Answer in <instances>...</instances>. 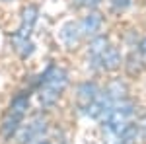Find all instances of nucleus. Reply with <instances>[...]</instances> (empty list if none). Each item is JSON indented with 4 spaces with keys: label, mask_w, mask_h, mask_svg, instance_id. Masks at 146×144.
Listing matches in <instances>:
<instances>
[{
    "label": "nucleus",
    "mask_w": 146,
    "mask_h": 144,
    "mask_svg": "<svg viewBox=\"0 0 146 144\" xmlns=\"http://www.w3.org/2000/svg\"><path fill=\"white\" fill-rule=\"evenodd\" d=\"M127 70L131 76H138L142 72V60L136 56V53H131L129 58H127Z\"/></svg>",
    "instance_id": "nucleus-14"
},
{
    "label": "nucleus",
    "mask_w": 146,
    "mask_h": 144,
    "mask_svg": "<svg viewBox=\"0 0 146 144\" xmlns=\"http://www.w3.org/2000/svg\"><path fill=\"white\" fill-rule=\"evenodd\" d=\"M138 53L146 58V37H142V39H140V43H138Z\"/></svg>",
    "instance_id": "nucleus-18"
},
{
    "label": "nucleus",
    "mask_w": 146,
    "mask_h": 144,
    "mask_svg": "<svg viewBox=\"0 0 146 144\" xmlns=\"http://www.w3.org/2000/svg\"><path fill=\"white\" fill-rule=\"evenodd\" d=\"M35 144H51V142H49L47 138H41V140H37V142H35Z\"/></svg>",
    "instance_id": "nucleus-20"
},
{
    "label": "nucleus",
    "mask_w": 146,
    "mask_h": 144,
    "mask_svg": "<svg viewBox=\"0 0 146 144\" xmlns=\"http://www.w3.org/2000/svg\"><path fill=\"white\" fill-rule=\"evenodd\" d=\"M127 92H129V88H127V84H125V82H121V80H111V82L107 84V88H105V94H107L113 101L125 100Z\"/></svg>",
    "instance_id": "nucleus-9"
},
{
    "label": "nucleus",
    "mask_w": 146,
    "mask_h": 144,
    "mask_svg": "<svg viewBox=\"0 0 146 144\" xmlns=\"http://www.w3.org/2000/svg\"><path fill=\"white\" fill-rule=\"evenodd\" d=\"M98 96H100V88H98L96 82H82L78 86V105H80V109L86 111V107H88Z\"/></svg>",
    "instance_id": "nucleus-4"
},
{
    "label": "nucleus",
    "mask_w": 146,
    "mask_h": 144,
    "mask_svg": "<svg viewBox=\"0 0 146 144\" xmlns=\"http://www.w3.org/2000/svg\"><path fill=\"white\" fill-rule=\"evenodd\" d=\"M41 82H43V86H49L55 92L62 94L64 88L68 86V74H66V70L60 66H49L45 70V74L41 76Z\"/></svg>",
    "instance_id": "nucleus-3"
},
{
    "label": "nucleus",
    "mask_w": 146,
    "mask_h": 144,
    "mask_svg": "<svg viewBox=\"0 0 146 144\" xmlns=\"http://www.w3.org/2000/svg\"><path fill=\"white\" fill-rule=\"evenodd\" d=\"M29 109V94H20V96H16L10 103V111L12 113H18V115H23L25 117V113Z\"/></svg>",
    "instance_id": "nucleus-11"
},
{
    "label": "nucleus",
    "mask_w": 146,
    "mask_h": 144,
    "mask_svg": "<svg viewBox=\"0 0 146 144\" xmlns=\"http://www.w3.org/2000/svg\"><path fill=\"white\" fill-rule=\"evenodd\" d=\"M58 98H60V94L55 92L53 88H49V86H43V88L39 90V101H41V105H45V107L55 105Z\"/></svg>",
    "instance_id": "nucleus-12"
},
{
    "label": "nucleus",
    "mask_w": 146,
    "mask_h": 144,
    "mask_svg": "<svg viewBox=\"0 0 146 144\" xmlns=\"http://www.w3.org/2000/svg\"><path fill=\"white\" fill-rule=\"evenodd\" d=\"M136 131H138V136L136 138H140L142 142H146V113L136 121Z\"/></svg>",
    "instance_id": "nucleus-16"
},
{
    "label": "nucleus",
    "mask_w": 146,
    "mask_h": 144,
    "mask_svg": "<svg viewBox=\"0 0 146 144\" xmlns=\"http://www.w3.org/2000/svg\"><path fill=\"white\" fill-rule=\"evenodd\" d=\"M121 62H123V55H121V51L117 49V47H107L100 56V66L105 68V70H117V68L121 66Z\"/></svg>",
    "instance_id": "nucleus-5"
},
{
    "label": "nucleus",
    "mask_w": 146,
    "mask_h": 144,
    "mask_svg": "<svg viewBox=\"0 0 146 144\" xmlns=\"http://www.w3.org/2000/svg\"><path fill=\"white\" fill-rule=\"evenodd\" d=\"M80 35V23H74V22H68L62 25V29H60V37H62V41L68 45V47H74V45L78 43Z\"/></svg>",
    "instance_id": "nucleus-8"
},
{
    "label": "nucleus",
    "mask_w": 146,
    "mask_h": 144,
    "mask_svg": "<svg viewBox=\"0 0 146 144\" xmlns=\"http://www.w3.org/2000/svg\"><path fill=\"white\" fill-rule=\"evenodd\" d=\"M136 136H138L136 123H127L125 129L121 131V134H119V138L123 140V144H129V142H133V140H136Z\"/></svg>",
    "instance_id": "nucleus-13"
},
{
    "label": "nucleus",
    "mask_w": 146,
    "mask_h": 144,
    "mask_svg": "<svg viewBox=\"0 0 146 144\" xmlns=\"http://www.w3.org/2000/svg\"><path fill=\"white\" fill-rule=\"evenodd\" d=\"M16 51L20 53V56H22V58H27V56H29V55H31V53L35 51V45L31 43L29 39H27V41H23V43L20 45V47H18Z\"/></svg>",
    "instance_id": "nucleus-15"
},
{
    "label": "nucleus",
    "mask_w": 146,
    "mask_h": 144,
    "mask_svg": "<svg viewBox=\"0 0 146 144\" xmlns=\"http://www.w3.org/2000/svg\"><path fill=\"white\" fill-rule=\"evenodd\" d=\"M47 131V121L41 117H35L33 121H29L18 134V144H35L37 140L43 138Z\"/></svg>",
    "instance_id": "nucleus-2"
},
{
    "label": "nucleus",
    "mask_w": 146,
    "mask_h": 144,
    "mask_svg": "<svg viewBox=\"0 0 146 144\" xmlns=\"http://www.w3.org/2000/svg\"><path fill=\"white\" fill-rule=\"evenodd\" d=\"M101 23H103V20H101L100 14L90 12V14L80 22V31H82V35H96L101 29Z\"/></svg>",
    "instance_id": "nucleus-7"
},
{
    "label": "nucleus",
    "mask_w": 146,
    "mask_h": 144,
    "mask_svg": "<svg viewBox=\"0 0 146 144\" xmlns=\"http://www.w3.org/2000/svg\"><path fill=\"white\" fill-rule=\"evenodd\" d=\"M131 6V0H111V8L115 12H125Z\"/></svg>",
    "instance_id": "nucleus-17"
},
{
    "label": "nucleus",
    "mask_w": 146,
    "mask_h": 144,
    "mask_svg": "<svg viewBox=\"0 0 146 144\" xmlns=\"http://www.w3.org/2000/svg\"><path fill=\"white\" fill-rule=\"evenodd\" d=\"M22 121H23V115H18V113H12V111H8V115L4 117L2 127H0L2 136H4L6 140H10L12 136L20 131V125H22Z\"/></svg>",
    "instance_id": "nucleus-6"
},
{
    "label": "nucleus",
    "mask_w": 146,
    "mask_h": 144,
    "mask_svg": "<svg viewBox=\"0 0 146 144\" xmlns=\"http://www.w3.org/2000/svg\"><path fill=\"white\" fill-rule=\"evenodd\" d=\"M100 2H101V0H84L82 4H84V6H88V8H94V6H98Z\"/></svg>",
    "instance_id": "nucleus-19"
},
{
    "label": "nucleus",
    "mask_w": 146,
    "mask_h": 144,
    "mask_svg": "<svg viewBox=\"0 0 146 144\" xmlns=\"http://www.w3.org/2000/svg\"><path fill=\"white\" fill-rule=\"evenodd\" d=\"M37 16H39L37 6L29 4V6H25V8H23V12H22V25H20V29H18L16 33L12 35V43H14L16 49H18L23 41H27V39H29L31 29H33L35 22H37Z\"/></svg>",
    "instance_id": "nucleus-1"
},
{
    "label": "nucleus",
    "mask_w": 146,
    "mask_h": 144,
    "mask_svg": "<svg viewBox=\"0 0 146 144\" xmlns=\"http://www.w3.org/2000/svg\"><path fill=\"white\" fill-rule=\"evenodd\" d=\"M107 47H109V39L105 35H96L88 45V53H90V56H101V53Z\"/></svg>",
    "instance_id": "nucleus-10"
}]
</instances>
